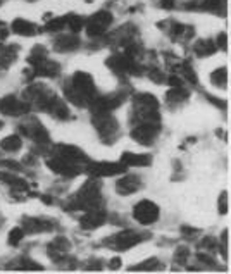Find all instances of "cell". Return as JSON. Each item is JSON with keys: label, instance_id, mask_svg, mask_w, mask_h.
<instances>
[{"label": "cell", "instance_id": "1", "mask_svg": "<svg viewBox=\"0 0 231 274\" xmlns=\"http://www.w3.org/2000/svg\"><path fill=\"white\" fill-rule=\"evenodd\" d=\"M66 97L76 106H87L95 97V85L93 78L85 71L74 72L71 78V83L64 88Z\"/></svg>", "mask_w": 231, "mask_h": 274}, {"label": "cell", "instance_id": "2", "mask_svg": "<svg viewBox=\"0 0 231 274\" xmlns=\"http://www.w3.org/2000/svg\"><path fill=\"white\" fill-rule=\"evenodd\" d=\"M100 202V191H98V183L88 181L87 185L81 188L78 193H76L74 205L72 207H80L85 209V211H90V209H95L97 204Z\"/></svg>", "mask_w": 231, "mask_h": 274}, {"label": "cell", "instance_id": "3", "mask_svg": "<svg viewBox=\"0 0 231 274\" xmlns=\"http://www.w3.org/2000/svg\"><path fill=\"white\" fill-rule=\"evenodd\" d=\"M133 216L140 222V225H153V222L159 219V207L156 204L150 202V200H142L135 205L133 209Z\"/></svg>", "mask_w": 231, "mask_h": 274}, {"label": "cell", "instance_id": "4", "mask_svg": "<svg viewBox=\"0 0 231 274\" xmlns=\"http://www.w3.org/2000/svg\"><path fill=\"white\" fill-rule=\"evenodd\" d=\"M112 22V14L109 11H100L93 14L87 22V33L90 36H100L107 31Z\"/></svg>", "mask_w": 231, "mask_h": 274}, {"label": "cell", "instance_id": "5", "mask_svg": "<svg viewBox=\"0 0 231 274\" xmlns=\"http://www.w3.org/2000/svg\"><path fill=\"white\" fill-rule=\"evenodd\" d=\"M93 122H95V128L98 130V133L102 135V138H114L117 135V131H119L114 117L107 116V114H95Z\"/></svg>", "mask_w": 231, "mask_h": 274}, {"label": "cell", "instance_id": "6", "mask_svg": "<svg viewBox=\"0 0 231 274\" xmlns=\"http://www.w3.org/2000/svg\"><path fill=\"white\" fill-rule=\"evenodd\" d=\"M159 130H161V126L157 124V122H143V124L137 126L131 131V136H133L138 143L148 145V143H152V140L157 136Z\"/></svg>", "mask_w": 231, "mask_h": 274}, {"label": "cell", "instance_id": "7", "mask_svg": "<svg viewBox=\"0 0 231 274\" xmlns=\"http://www.w3.org/2000/svg\"><path fill=\"white\" fill-rule=\"evenodd\" d=\"M47 166L52 169L54 172L57 175H64V176H76L80 175V164H74V162H69L66 159L59 157V155H54L52 159L47 161Z\"/></svg>", "mask_w": 231, "mask_h": 274}, {"label": "cell", "instance_id": "8", "mask_svg": "<svg viewBox=\"0 0 231 274\" xmlns=\"http://www.w3.org/2000/svg\"><path fill=\"white\" fill-rule=\"evenodd\" d=\"M126 171L123 162H93L90 164L88 172L93 176H116Z\"/></svg>", "mask_w": 231, "mask_h": 274}, {"label": "cell", "instance_id": "9", "mask_svg": "<svg viewBox=\"0 0 231 274\" xmlns=\"http://www.w3.org/2000/svg\"><path fill=\"white\" fill-rule=\"evenodd\" d=\"M0 111L7 116H21L30 111V104L16 97H6L0 100Z\"/></svg>", "mask_w": 231, "mask_h": 274}, {"label": "cell", "instance_id": "10", "mask_svg": "<svg viewBox=\"0 0 231 274\" xmlns=\"http://www.w3.org/2000/svg\"><path fill=\"white\" fill-rule=\"evenodd\" d=\"M143 238L145 236L140 235V233L133 231V230H126V231L117 233V235L114 236V245L119 250H128V248H131V246L138 245Z\"/></svg>", "mask_w": 231, "mask_h": 274}, {"label": "cell", "instance_id": "11", "mask_svg": "<svg viewBox=\"0 0 231 274\" xmlns=\"http://www.w3.org/2000/svg\"><path fill=\"white\" fill-rule=\"evenodd\" d=\"M56 155L66 159V161H69V162H74V164H81V162L88 161V157L83 154V150H80L78 147H72V145H62V143L57 145Z\"/></svg>", "mask_w": 231, "mask_h": 274}, {"label": "cell", "instance_id": "12", "mask_svg": "<svg viewBox=\"0 0 231 274\" xmlns=\"http://www.w3.org/2000/svg\"><path fill=\"white\" fill-rule=\"evenodd\" d=\"M106 217H107V214L106 211H102V209H97V207L90 209V211L81 217V228H85V230H95V228L102 226L104 222H106Z\"/></svg>", "mask_w": 231, "mask_h": 274}, {"label": "cell", "instance_id": "13", "mask_svg": "<svg viewBox=\"0 0 231 274\" xmlns=\"http://www.w3.org/2000/svg\"><path fill=\"white\" fill-rule=\"evenodd\" d=\"M21 131L24 133L26 136H31L35 141H38V143H47L48 140V133L45 131V128L40 124L38 121H31V126L30 124H24V126H21Z\"/></svg>", "mask_w": 231, "mask_h": 274}, {"label": "cell", "instance_id": "14", "mask_svg": "<svg viewBox=\"0 0 231 274\" xmlns=\"http://www.w3.org/2000/svg\"><path fill=\"white\" fill-rule=\"evenodd\" d=\"M11 30L16 35H22V36H33L38 33V26L28 19H22V17H17V19L12 21Z\"/></svg>", "mask_w": 231, "mask_h": 274}, {"label": "cell", "instance_id": "15", "mask_svg": "<svg viewBox=\"0 0 231 274\" xmlns=\"http://www.w3.org/2000/svg\"><path fill=\"white\" fill-rule=\"evenodd\" d=\"M54 221H45V219H35V217H26L22 226H24V231L28 233H42V231H50L54 230L52 225Z\"/></svg>", "mask_w": 231, "mask_h": 274}, {"label": "cell", "instance_id": "16", "mask_svg": "<svg viewBox=\"0 0 231 274\" xmlns=\"http://www.w3.org/2000/svg\"><path fill=\"white\" fill-rule=\"evenodd\" d=\"M116 188L121 195L133 193V191H137L140 188V178L138 176H126V178H123V180L117 181Z\"/></svg>", "mask_w": 231, "mask_h": 274}, {"label": "cell", "instance_id": "17", "mask_svg": "<svg viewBox=\"0 0 231 274\" xmlns=\"http://www.w3.org/2000/svg\"><path fill=\"white\" fill-rule=\"evenodd\" d=\"M121 162L124 164L126 167L131 166H148L152 162L150 155H145V154H130L124 152L123 157H121Z\"/></svg>", "mask_w": 231, "mask_h": 274}, {"label": "cell", "instance_id": "18", "mask_svg": "<svg viewBox=\"0 0 231 274\" xmlns=\"http://www.w3.org/2000/svg\"><path fill=\"white\" fill-rule=\"evenodd\" d=\"M80 47V38L76 35H64L56 40V50L59 52H71Z\"/></svg>", "mask_w": 231, "mask_h": 274}, {"label": "cell", "instance_id": "19", "mask_svg": "<svg viewBox=\"0 0 231 274\" xmlns=\"http://www.w3.org/2000/svg\"><path fill=\"white\" fill-rule=\"evenodd\" d=\"M35 72L40 76H57L59 74V64L43 59V61L35 64Z\"/></svg>", "mask_w": 231, "mask_h": 274}, {"label": "cell", "instance_id": "20", "mask_svg": "<svg viewBox=\"0 0 231 274\" xmlns=\"http://www.w3.org/2000/svg\"><path fill=\"white\" fill-rule=\"evenodd\" d=\"M107 66L112 67L116 72H124L131 69V61L124 56H112L107 61Z\"/></svg>", "mask_w": 231, "mask_h": 274}, {"label": "cell", "instance_id": "21", "mask_svg": "<svg viewBox=\"0 0 231 274\" xmlns=\"http://www.w3.org/2000/svg\"><path fill=\"white\" fill-rule=\"evenodd\" d=\"M69 241H67L64 236H59V238H56L52 241L50 245H48V255H52L54 259H56L57 254H66L67 250H69Z\"/></svg>", "mask_w": 231, "mask_h": 274}, {"label": "cell", "instance_id": "22", "mask_svg": "<svg viewBox=\"0 0 231 274\" xmlns=\"http://www.w3.org/2000/svg\"><path fill=\"white\" fill-rule=\"evenodd\" d=\"M22 147V140L17 135L6 136L2 141H0V148L6 150V152H17Z\"/></svg>", "mask_w": 231, "mask_h": 274}, {"label": "cell", "instance_id": "23", "mask_svg": "<svg viewBox=\"0 0 231 274\" xmlns=\"http://www.w3.org/2000/svg\"><path fill=\"white\" fill-rule=\"evenodd\" d=\"M216 48H217V45L216 43H212L211 40H200L198 43H195V54L198 57H207V56H211V54H214L216 52Z\"/></svg>", "mask_w": 231, "mask_h": 274}, {"label": "cell", "instance_id": "24", "mask_svg": "<svg viewBox=\"0 0 231 274\" xmlns=\"http://www.w3.org/2000/svg\"><path fill=\"white\" fill-rule=\"evenodd\" d=\"M0 180L4 183H7V185L14 186V188H19V190H26L28 188V185L24 183V180H21V178H16L12 175H7V172H0Z\"/></svg>", "mask_w": 231, "mask_h": 274}, {"label": "cell", "instance_id": "25", "mask_svg": "<svg viewBox=\"0 0 231 274\" xmlns=\"http://www.w3.org/2000/svg\"><path fill=\"white\" fill-rule=\"evenodd\" d=\"M190 97V93L187 90H183L181 86H178V88L171 90L169 93H167V98H169V102H183V100H187Z\"/></svg>", "mask_w": 231, "mask_h": 274}, {"label": "cell", "instance_id": "26", "mask_svg": "<svg viewBox=\"0 0 231 274\" xmlns=\"http://www.w3.org/2000/svg\"><path fill=\"white\" fill-rule=\"evenodd\" d=\"M64 26H67V17H56V19H50L47 22V31H62Z\"/></svg>", "mask_w": 231, "mask_h": 274}, {"label": "cell", "instance_id": "27", "mask_svg": "<svg viewBox=\"0 0 231 274\" xmlns=\"http://www.w3.org/2000/svg\"><path fill=\"white\" fill-rule=\"evenodd\" d=\"M211 80H212V83H214V85L221 86V88H224V86H226V67L216 69L211 74Z\"/></svg>", "mask_w": 231, "mask_h": 274}, {"label": "cell", "instance_id": "28", "mask_svg": "<svg viewBox=\"0 0 231 274\" xmlns=\"http://www.w3.org/2000/svg\"><path fill=\"white\" fill-rule=\"evenodd\" d=\"M22 238H24V230H21V228H14L11 233H9V245H19Z\"/></svg>", "mask_w": 231, "mask_h": 274}, {"label": "cell", "instance_id": "29", "mask_svg": "<svg viewBox=\"0 0 231 274\" xmlns=\"http://www.w3.org/2000/svg\"><path fill=\"white\" fill-rule=\"evenodd\" d=\"M188 255H190V252H188L187 246H178V250L174 252V262L179 264V266H185L188 260Z\"/></svg>", "mask_w": 231, "mask_h": 274}, {"label": "cell", "instance_id": "30", "mask_svg": "<svg viewBox=\"0 0 231 274\" xmlns=\"http://www.w3.org/2000/svg\"><path fill=\"white\" fill-rule=\"evenodd\" d=\"M67 26H69V30L72 33H78V31L83 28V19H81L80 16H67Z\"/></svg>", "mask_w": 231, "mask_h": 274}, {"label": "cell", "instance_id": "31", "mask_svg": "<svg viewBox=\"0 0 231 274\" xmlns=\"http://www.w3.org/2000/svg\"><path fill=\"white\" fill-rule=\"evenodd\" d=\"M183 74H185V78H187V80H188L192 85H195V83H197V76H195V72H193L192 66H190V64H187V62L183 64Z\"/></svg>", "mask_w": 231, "mask_h": 274}, {"label": "cell", "instance_id": "32", "mask_svg": "<svg viewBox=\"0 0 231 274\" xmlns=\"http://www.w3.org/2000/svg\"><path fill=\"white\" fill-rule=\"evenodd\" d=\"M22 266H19V269H30V271H36V269H42V266H38L33 260H28V259H22L21 260Z\"/></svg>", "mask_w": 231, "mask_h": 274}, {"label": "cell", "instance_id": "33", "mask_svg": "<svg viewBox=\"0 0 231 274\" xmlns=\"http://www.w3.org/2000/svg\"><path fill=\"white\" fill-rule=\"evenodd\" d=\"M140 269H157V260L150 259L148 262H142V266L135 267V271H140Z\"/></svg>", "mask_w": 231, "mask_h": 274}, {"label": "cell", "instance_id": "34", "mask_svg": "<svg viewBox=\"0 0 231 274\" xmlns=\"http://www.w3.org/2000/svg\"><path fill=\"white\" fill-rule=\"evenodd\" d=\"M200 246H202V248H212V250H214L216 246H217V241H216V240H212V238H209V236H207V238L202 241V245H200Z\"/></svg>", "mask_w": 231, "mask_h": 274}, {"label": "cell", "instance_id": "35", "mask_svg": "<svg viewBox=\"0 0 231 274\" xmlns=\"http://www.w3.org/2000/svg\"><path fill=\"white\" fill-rule=\"evenodd\" d=\"M219 212H221V214L228 212V205H226V193H221V198H219Z\"/></svg>", "mask_w": 231, "mask_h": 274}, {"label": "cell", "instance_id": "36", "mask_svg": "<svg viewBox=\"0 0 231 274\" xmlns=\"http://www.w3.org/2000/svg\"><path fill=\"white\" fill-rule=\"evenodd\" d=\"M216 43L219 45V47L223 48V50H226V33H221L219 36H217V42Z\"/></svg>", "mask_w": 231, "mask_h": 274}, {"label": "cell", "instance_id": "37", "mask_svg": "<svg viewBox=\"0 0 231 274\" xmlns=\"http://www.w3.org/2000/svg\"><path fill=\"white\" fill-rule=\"evenodd\" d=\"M176 0H161V6L164 9H173Z\"/></svg>", "mask_w": 231, "mask_h": 274}, {"label": "cell", "instance_id": "38", "mask_svg": "<svg viewBox=\"0 0 231 274\" xmlns=\"http://www.w3.org/2000/svg\"><path fill=\"white\" fill-rule=\"evenodd\" d=\"M169 85L173 86V88H178V86H181V80H179V78L171 76V78H169Z\"/></svg>", "mask_w": 231, "mask_h": 274}, {"label": "cell", "instance_id": "39", "mask_svg": "<svg viewBox=\"0 0 231 274\" xmlns=\"http://www.w3.org/2000/svg\"><path fill=\"white\" fill-rule=\"evenodd\" d=\"M197 257H198V260H202V262H207V264H214V260H212L211 257H207L206 254H198Z\"/></svg>", "mask_w": 231, "mask_h": 274}, {"label": "cell", "instance_id": "40", "mask_svg": "<svg viewBox=\"0 0 231 274\" xmlns=\"http://www.w3.org/2000/svg\"><path fill=\"white\" fill-rule=\"evenodd\" d=\"M117 267H121V259H112L111 260V269H117Z\"/></svg>", "mask_w": 231, "mask_h": 274}, {"label": "cell", "instance_id": "41", "mask_svg": "<svg viewBox=\"0 0 231 274\" xmlns=\"http://www.w3.org/2000/svg\"><path fill=\"white\" fill-rule=\"evenodd\" d=\"M9 35V30H4V28H0V42L2 40H6V36Z\"/></svg>", "mask_w": 231, "mask_h": 274}, {"label": "cell", "instance_id": "42", "mask_svg": "<svg viewBox=\"0 0 231 274\" xmlns=\"http://www.w3.org/2000/svg\"><path fill=\"white\" fill-rule=\"evenodd\" d=\"M0 28H2V21H0Z\"/></svg>", "mask_w": 231, "mask_h": 274}, {"label": "cell", "instance_id": "43", "mask_svg": "<svg viewBox=\"0 0 231 274\" xmlns=\"http://www.w3.org/2000/svg\"><path fill=\"white\" fill-rule=\"evenodd\" d=\"M87 2H92V0H87Z\"/></svg>", "mask_w": 231, "mask_h": 274}, {"label": "cell", "instance_id": "44", "mask_svg": "<svg viewBox=\"0 0 231 274\" xmlns=\"http://www.w3.org/2000/svg\"><path fill=\"white\" fill-rule=\"evenodd\" d=\"M0 128H2V122H0Z\"/></svg>", "mask_w": 231, "mask_h": 274}, {"label": "cell", "instance_id": "45", "mask_svg": "<svg viewBox=\"0 0 231 274\" xmlns=\"http://www.w3.org/2000/svg\"><path fill=\"white\" fill-rule=\"evenodd\" d=\"M0 4H2V0H0Z\"/></svg>", "mask_w": 231, "mask_h": 274}]
</instances>
